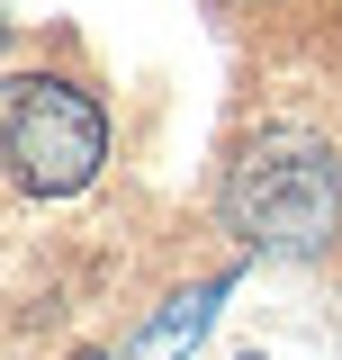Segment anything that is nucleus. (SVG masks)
I'll return each mask as SVG.
<instances>
[{
  "mask_svg": "<svg viewBox=\"0 0 342 360\" xmlns=\"http://www.w3.org/2000/svg\"><path fill=\"white\" fill-rule=\"evenodd\" d=\"M0 127H9V162L37 198H72L99 180L108 162V117L82 82L63 72H9V99H0Z\"/></svg>",
  "mask_w": 342,
  "mask_h": 360,
  "instance_id": "obj_2",
  "label": "nucleus"
},
{
  "mask_svg": "<svg viewBox=\"0 0 342 360\" xmlns=\"http://www.w3.org/2000/svg\"><path fill=\"white\" fill-rule=\"evenodd\" d=\"M72 360H108V352H72Z\"/></svg>",
  "mask_w": 342,
  "mask_h": 360,
  "instance_id": "obj_4",
  "label": "nucleus"
},
{
  "mask_svg": "<svg viewBox=\"0 0 342 360\" xmlns=\"http://www.w3.org/2000/svg\"><path fill=\"white\" fill-rule=\"evenodd\" d=\"M234 288V270H216V279H198V288H180V297H163V315L144 324L127 342V360H180L198 333H208V315H216V297Z\"/></svg>",
  "mask_w": 342,
  "mask_h": 360,
  "instance_id": "obj_3",
  "label": "nucleus"
},
{
  "mask_svg": "<svg viewBox=\"0 0 342 360\" xmlns=\"http://www.w3.org/2000/svg\"><path fill=\"white\" fill-rule=\"evenodd\" d=\"M225 225L253 243V252H324L342 234V153L324 135L270 127L234 153L225 172Z\"/></svg>",
  "mask_w": 342,
  "mask_h": 360,
  "instance_id": "obj_1",
  "label": "nucleus"
}]
</instances>
